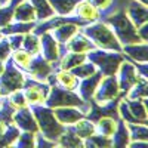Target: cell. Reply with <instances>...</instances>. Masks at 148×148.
<instances>
[{
	"label": "cell",
	"instance_id": "6da1fadb",
	"mask_svg": "<svg viewBox=\"0 0 148 148\" xmlns=\"http://www.w3.org/2000/svg\"><path fill=\"white\" fill-rule=\"evenodd\" d=\"M80 31L88 37L98 49H105V51H117L121 52V45L117 40L114 31L111 27L102 19H98L89 22L86 25L80 27Z\"/></svg>",
	"mask_w": 148,
	"mask_h": 148
},
{
	"label": "cell",
	"instance_id": "7a4b0ae2",
	"mask_svg": "<svg viewBox=\"0 0 148 148\" xmlns=\"http://www.w3.org/2000/svg\"><path fill=\"white\" fill-rule=\"evenodd\" d=\"M104 22H107L111 27V30L114 31L117 40L120 42V45H129V43H138L142 42L138 36L136 27L133 25V22L127 18L125 9H120L117 12L111 15H107L104 18H101Z\"/></svg>",
	"mask_w": 148,
	"mask_h": 148
},
{
	"label": "cell",
	"instance_id": "3957f363",
	"mask_svg": "<svg viewBox=\"0 0 148 148\" xmlns=\"http://www.w3.org/2000/svg\"><path fill=\"white\" fill-rule=\"evenodd\" d=\"M33 111V116L39 126V133L42 136L55 141L59 138V135L65 130V126H62L56 120L52 108L46 107L45 104H37V105H28Z\"/></svg>",
	"mask_w": 148,
	"mask_h": 148
},
{
	"label": "cell",
	"instance_id": "277c9868",
	"mask_svg": "<svg viewBox=\"0 0 148 148\" xmlns=\"http://www.w3.org/2000/svg\"><path fill=\"white\" fill-rule=\"evenodd\" d=\"M45 105L49 108H56V107H79L84 114L89 111V102H84L76 90H68L58 86L56 83L51 86L49 93L45 99Z\"/></svg>",
	"mask_w": 148,
	"mask_h": 148
},
{
	"label": "cell",
	"instance_id": "5b68a950",
	"mask_svg": "<svg viewBox=\"0 0 148 148\" xmlns=\"http://www.w3.org/2000/svg\"><path fill=\"white\" fill-rule=\"evenodd\" d=\"M88 59L90 62H93L102 76H114L117 73L120 64L123 62V59L126 56L123 55V52L117 51H105V49H92L90 52L86 53Z\"/></svg>",
	"mask_w": 148,
	"mask_h": 148
},
{
	"label": "cell",
	"instance_id": "8992f818",
	"mask_svg": "<svg viewBox=\"0 0 148 148\" xmlns=\"http://www.w3.org/2000/svg\"><path fill=\"white\" fill-rule=\"evenodd\" d=\"M24 82H25V73L15 67V64L9 58L6 61L5 71L0 74V93H2V96H6L14 90L22 89Z\"/></svg>",
	"mask_w": 148,
	"mask_h": 148
},
{
	"label": "cell",
	"instance_id": "52a82bcc",
	"mask_svg": "<svg viewBox=\"0 0 148 148\" xmlns=\"http://www.w3.org/2000/svg\"><path fill=\"white\" fill-rule=\"evenodd\" d=\"M117 98H123V93L119 88V82L114 74V76H102L101 77L90 101H93L96 104H107L110 101L117 99Z\"/></svg>",
	"mask_w": 148,
	"mask_h": 148
},
{
	"label": "cell",
	"instance_id": "ba28073f",
	"mask_svg": "<svg viewBox=\"0 0 148 148\" xmlns=\"http://www.w3.org/2000/svg\"><path fill=\"white\" fill-rule=\"evenodd\" d=\"M49 86L46 82L34 80L28 76H25V82L22 86V92L25 95V99L28 105H37V104H45V99L49 93Z\"/></svg>",
	"mask_w": 148,
	"mask_h": 148
},
{
	"label": "cell",
	"instance_id": "9c48e42d",
	"mask_svg": "<svg viewBox=\"0 0 148 148\" xmlns=\"http://www.w3.org/2000/svg\"><path fill=\"white\" fill-rule=\"evenodd\" d=\"M116 77H117V82H119V88L123 93V96L126 95V92L132 88V86L136 83L141 77L136 71V67L132 61L129 59H123V62L120 64L117 73H116Z\"/></svg>",
	"mask_w": 148,
	"mask_h": 148
},
{
	"label": "cell",
	"instance_id": "30bf717a",
	"mask_svg": "<svg viewBox=\"0 0 148 148\" xmlns=\"http://www.w3.org/2000/svg\"><path fill=\"white\" fill-rule=\"evenodd\" d=\"M52 73H53V65L49 61H46L40 53H37V55L31 56L30 65L25 70V76H28L34 80L46 82L49 74H52Z\"/></svg>",
	"mask_w": 148,
	"mask_h": 148
},
{
	"label": "cell",
	"instance_id": "8fae6325",
	"mask_svg": "<svg viewBox=\"0 0 148 148\" xmlns=\"http://www.w3.org/2000/svg\"><path fill=\"white\" fill-rule=\"evenodd\" d=\"M40 55L46 61H49L55 68V62L59 61L61 52H59V43L55 40V37L51 34V31L40 34Z\"/></svg>",
	"mask_w": 148,
	"mask_h": 148
},
{
	"label": "cell",
	"instance_id": "7c38bea8",
	"mask_svg": "<svg viewBox=\"0 0 148 148\" xmlns=\"http://www.w3.org/2000/svg\"><path fill=\"white\" fill-rule=\"evenodd\" d=\"M92 49H95V45L86 37L80 30L74 34L65 45H59V52L62 55L64 52H79V53H88ZM61 58V56H59Z\"/></svg>",
	"mask_w": 148,
	"mask_h": 148
},
{
	"label": "cell",
	"instance_id": "4fadbf2b",
	"mask_svg": "<svg viewBox=\"0 0 148 148\" xmlns=\"http://www.w3.org/2000/svg\"><path fill=\"white\" fill-rule=\"evenodd\" d=\"M12 123L19 129V130H25V132H39V126L37 121L33 116V111L30 107H24V108H18L14 113V119Z\"/></svg>",
	"mask_w": 148,
	"mask_h": 148
},
{
	"label": "cell",
	"instance_id": "5bb4252c",
	"mask_svg": "<svg viewBox=\"0 0 148 148\" xmlns=\"http://www.w3.org/2000/svg\"><path fill=\"white\" fill-rule=\"evenodd\" d=\"M52 111L56 120L62 126H71L82 117H86V114L79 107H56V108H52Z\"/></svg>",
	"mask_w": 148,
	"mask_h": 148
},
{
	"label": "cell",
	"instance_id": "9a60e30c",
	"mask_svg": "<svg viewBox=\"0 0 148 148\" xmlns=\"http://www.w3.org/2000/svg\"><path fill=\"white\" fill-rule=\"evenodd\" d=\"M101 77H102V74H101L99 71H96L95 74H92V76L79 80V84H77V88H76V92L79 93V96L82 98L84 102H89V101L92 99V96H93V93H95V89H96L98 83H99Z\"/></svg>",
	"mask_w": 148,
	"mask_h": 148
},
{
	"label": "cell",
	"instance_id": "2e32d148",
	"mask_svg": "<svg viewBox=\"0 0 148 148\" xmlns=\"http://www.w3.org/2000/svg\"><path fill=\"white\" fill-rule=\"evenodd\" d=\"M125 12L127 18L133 22L135 27H139L141 24L147 22V18H148L147 5H142L138 0H127V3L125 6Z\"/></svg>",
	"mask_w": 148,
	"mask_h": 148
},
{
	"label": "cell",
	"instance_id": "e0dca14e",
	"mask_svg": "<svg viewBox=\"0 0 148 148\" xmlns=\"http://www.w3.org/2000/svg\"><path fill=\"white\" fill-rule=\"evenodd\" d=\"M73 15L79 16L82 21L89 24V22L98 21L101 18V10L98 8H95L90 2H88V0H80L73 10Z\"/></svg>",
	"mask_w": 148,
	"mask_h": 148
},
{
	"label": "cell",
	"instance_id": "ac0fdd59",
	"mask_svg": "<svg viewBox=\"0 0 148 148\" xmlns=\"http://www.w3.org/2000/svg\"><path fill=\"white\" fill-rule=\"evenodd\" d=\"M121 52L125 56H129L135 62H147L148 59V51H147V42H138V43H129L121 46Z\"/></svg>",
	"mask_w": 148,
	"mask_h": 148
},
{
	"label": "cell",
	"instance_id": "d6986e66",
	"mask_svg": "<svg viewBox=\"0 0 148 148\" xmlns=\"http://www.w3.org/2000/svg\"><path fill=\"white\" fill-rule=\"evenodd\" d=\"M80 30V25L76 22H65V24H61L56 28L51 30V34L55 37V40L59 45H65L71 37L76 34Z\"/></svg>",
	"mask_w": 148,
	"mask_h": 148
},
{
	"label": "cell",
	"instance_id": "ffe728a7",
	"mask_svg": "<svg viewBox=\"0 0 148 148\" xmlns=\"http://www.w3.org/2000/svg\"><path fill=\"white\" fill-rule=\"evenodd\" d=\"M14 21H19V22H31L36 21V9L33 6V3L30 0H21V2L15 6L14 10Z\"/></svg>",
	"mask_w": 148,
	"mask_h": 148
},
{
	"label": "cell",
	"instance_id": "44dd1931",
	"mask_svg": "<svg viewBox=\"0 0 148 148\" xmlns=\"http://www.w3.org/2000/svg\"><path fill=\"white\" fill-rule=\"evenodd\" d=\"M130 111V114L138 123H147L148 117V110H147V99H127L123 98Z\"/></svg>",
	"mask_w": 148,
	"mask_h": 148
},
{
	"label": "cell",
	"instance_id": "7402d4cb",
	"mask_svg": "<svg viewBox=\"0 0 148 148\" xmlns=\"http://www.w3.org/2000/svg\"><path fill=\"white\" fill-rule=\"evenodd\" d=\"M88 61V55L86 53H79V52H64L61 55L58 64H59V68L61 70H73L74 67H77L79 64Z\"/></svg>",
	"mask_w": 148,
	"mask_h": 148
},
{
	"label": "cell",
	"instance_id": "603a6c76",
	"mask_svg": "<svg viewBox=\"0 0 148 148\" xmlns=\"http://www.w3.org/2000/svg\"><path fill=\"white\" fill-rule=\"evenodd\" d=\"M73 129V132L77 135L79 138H82L83 141L88 139L89 136H92L93 133H96V129H95V123L92 120H89L88 117H82L80 120H77L74 125L70 126Z\"/></svg>",
	"mask_w": 148,
	"mask_h": 148
},
{
	"label": "cell",
	"instance_id": "cb8c5ba5",
	"mask_svg": "<svg viewBox=\"0 0 148 148\" xmlns=\"http://www.w3.org/2000/svg\"><path fill=\"white\" fill-rule=\"evenodd\" d=\"M117 121L119 119H114L111 116H102L99 117L96 121H95V129H96V133L102 135V136H107V138H111L113 133L117 127Z\"/></svg>",
	"mask_w": 148,
	"mask_h": 148
},
{
	"label": "cell",
	"instance_id": "d4e9b609",
	"mask_svg": "<svg viewBox=\"0 0 148 148\" xmlns=\"http://www.w3.org/2000/svg\"><path fill=\"white\" fill-rule=\"evenodd\" d=\"M53 74H55V82L58 86H61L64 89H68V90H76L77 84H79V79L70 70H61L59 68Z\"/></svg>",
	"mask_w": 148,
	"mask_h": 148
},
{
	"label": "cell",
	"instance_id": "484cf974",
	"mask_svg": "<svg viewBox=\"0 0 148 148\" xmlns=\"http://www.w3.org/2000/svg\"><path fill=\"white\" fill-rule=\"evenodd\" d=\"M129 141H130V135L127 129V123L119 119L117 127L113 133V136H111V144H113V147H127Z\"/></svg>",
	"mask_w": 148,
	"mask_h": 148
},
{
	"label": "cell",
	"instance_id": "4316f807",
	"mask_svg": "<svg viewBox=\"0 0 148 148\" xmlns=\"http://www.w3.org/2000/svg\"><path fill=\"white\" fill-rule=\"evenodd\" d=\"M36 25V21H31V22H19V21H12L9 22L8 25L2 27L0 28V33H2V36H9V34H25L28 31H33Z\"/></svg>",
	"mask_w": 148,
	"mask_h": 148
},
{
	"label": "cell",
	"instance_id": "83f0119b",
	"mask_svg": "<svg viewBox=\"0 0 148 148\" xmlns=\"http://www.w3.org/2000/svg\"><path fill=\"white\" fill-rule=\"evenodd\" d=\"M25 52H28L31 56L40 53V36L36 34L33 31H28L24 34V40H22V47Z\"/></svg>",
	"mask_w": 148,
	"mask_h": 148
},
{
	"label": "cell",
	"instance_id": "f1b7e54d",
	"mask_svg": "<svg viewBox=\"0 0 148 148\" xmlns=\"http://www.w3.org/2000/svg\"><path fill=\"white\" fill-rule=\"evenodd\" d=\"M56 145H61V147H83V139L79 138L70 126H65V130L61 133L59 138L56 139Z\"/></svg>",
	"mask_w": 148,
	"mask_h": 148
},
{
	"label": "cell",
	"instance_id": "f546056e",
	"mask_svg": "<svg viewBox=\"0 0 148 148\" xmlns=\"http://www.w3.org/2000/svg\"><path fill=\"white\" fill-rule=\"evenodd\" d=\"M56 15H73V10L80 0H47Z\"/></svg>",
	"mask_w": 148,
	"mask_h": 148
},
{
	"label": "cell",
	"instance_id": "4dcf8cb0",
	"mask_svg": "<svg viewBox=\"0 0 148 148\" xmlns=\"http://www.w3.org/2000/svg\"><path fill=\"white\" fill-rule=\"evenodd\" d=\"M33 3L34 9H36V19L37 21H43L46 18H51L52 15H55V12L52 9V6L49 5L47 0H30Z\"/></svg>",
	"mask_w": 148,
	"mask_h": 148
},
{
	"label": "cell",
	"instance_id": "1f68e13d",
	"mask_svg": "<svg viewBox=\"0 0 148 148\" xmlns=\"http://www.w3.org/2000/svg\"><path fill=\"white\" fill-rule=\"evenodd\" d=\"M147 88H148L147 79H139L123 98H127V99H147Z\"/></svg>",
	"mask_w": 148,
	"mask_h": 148
},
{
	"label": "cell",
	"instance_id": "d6a6232c",
	"mask_svg": "<svg viewBox=\"0 0 148 148\" xmlns=\"http://www.w3.org/2000/svg\"><path fill=\"white\" fill-rule=\"evenodd\" d=\"M127 129L130 135V141H147L148 139L147 123H127Z\"/></svg>",
	"mask_w": 148,
	"mask_h": 148
},
{
	"label": "cell",
	"instance_id": "836d02e7",
	"mask_svg": "<svg viewBox=\"0 0 148 148\" xmlns=\"http://www.w3.org/2000/svg\"><path fill=\"white\" fill-rule=\"evenodd\" d=\"M10 61L15 64V67H18L19 70H22L25 73V70L30 65V61H31V55L28 52H25L24 49H16V51H12L10 53Z\"/></svg>",
	"mask_w": 148,
	"mask_h": 148
},
{
	"label": "cell",
	"instance_id": "e575fe53",
	"mask_svg": "<svg viewBox=\"0 0 148 148\" xmlns=\"http://www.w3.org/2000/svg\"><path fill=\"white\" fill-rule=\"evenodd\" d=\"M70 71H71L79 80H82V79H86V77L92 76V74H95V73L98 71V68H96V65H95L93 62H90V61L88 59V61H84V62L79 64L77 67H74V68L70 70Z\"/></svg>",
	"mask_w": 148,
	"mask_h": 148
},
{
	"label": "cell",
	"instance_id": "d590c367",
	"mask_svg": "<svg viewBox=\"0 0 148 148\" xmlns=\"http://www.w3.org/2000/svg\"><path fill=\"white\" fill-rule=\"evenodd\" d=\"M15 108L12 107V104L8 101V98L3 96L2 98V102H0V120L6 125L12 123V119H14V113H15Z\"/></svg>",
	"mask_w": 148,
	"mask_h": 148
},
{
	"label": "cell",
	"instance_id": "8d00e7d4",
	"mask_svg": "<svg viewBox=\"0 0 148 148\" xmlns=\"http://www.w3.org/2000/svg\"><path fill=\"white\" fill-rule=\"evenodd\" d=\"M15 147L19 148H30V147H36V133L34 132H25V130H21L19 132V136L16 138Z\"/></svg>",
	"mask_w": 148,
	"mask_h": 148
},
{
	"label": "cell",
	"instance_id": "74e56055",
	"mask_svg": "<svg viewBox=\"0 0 148 148\" xmlns=\"http://www.w3.org/2000/svg\"><path fill=\"white\" fill-rule=\"evenodd\" d=\"M6 98H8V101L12 104V107H14L15 110L28 107V102H27V99H25V95H24L22 89H18V90L10 92L9 95H6Z\"/></svg>",
	"mask_w": 148,
	"mask_h": 148
},
{
	"label": "cell",
	"instance_id": "f35d334b",
	"mask_svg": "<svg viewBox=\"0 0 148 148\" xmlns=\"http://www.w3.org/2000/svg\"><path fill=\"white\" fill-rule=\"evenodd\" d=\"M84 147H113L111 144V138L102 136L99 133H93L92 136H89L88 139L83 141Z\"/></svg>",
	"mask_w": 148,
	"mask_h": 148
},
{
	"label": "cell",
	"instance_id": "ab89813d",
	"mask_svg": "<svg viewBox=\"0 0 148 148\" xmlns=\"http://www.w3.org/2000/svg\"><path fill=\"white\" fill-rule=\"evenodd\" d=\"M10 53H12V49H10V45H9V40L8 37L3 36L0 39V61H8L10 58Z\"/></svg>",
	"mask_w": 148,
	"mask_h": 148
},
{
	"label": "cell",
	"instance_id": "60d3db41",
	"mask_svg": "<svg viewBox=\"0 0 148 148\" xmlns=\"http://www.w3.org/2000/svg\"><path fill=\"white\" fill-rule=\"evenodd\" d=\"M8 40H9V45H10V49L12 51H16V49H21L22 47V40H24V34H9L6 36Z\"/></svg>",
	"mask_w": 148,
	"mask_h": 148
},
{
	"label": "cell",
	"instance_id": "b9f144b4",
	"mask_svg": "<svg viewBox=\"0 0 148 148\" xmlns=\"http://www.w3.org/2000/svg\"><path fill=\"white\" fill-rule=\"evenodd\" d=\"M88 2H90L95 8H98L99 10H104V9H107L111 5L113 0H88Z\"/></svg>",
	"mask_w": 148,
	"mask_h": 148
},
{
	"label": "cell",
	"instance_id": "7bdbcfd3",
	"mask_svg": "<svg viewBox=\"0 0 148 148\" xmlns=\"http://www.w3.org/2000/svg\"><path fill=\"white\" fill-rule=\"evenodd\" d=\"M135 67H136V71L139 74L141 79H147V68H148V64L147 62H136L135 64Z\"/></svg>",
	"mask_w": 148,
	"mask_h": 148
},
{
	"label": "cell",
	"instance_id": "ee69618b",
	"mask_svg": "<svg viewBox=\"0 0 148 148\" xmlns=\"http://www.w3.org/2000/svg\"><path fill=\"white\" fill-rule=\"evenodd\" d=\"M136 31H138V36H139V39L142 42H147V33H148V25H147V22L141 24L139 27H136Z\"/></svg>",
	"mask_w": 148,
	"mask_h": 148
},
{
	"label": "cell",
	"instance_id": "f6af8a7d",
	"mask_svg": "<svg viewBox=\"0 0 148 148\" xmlns=\"http://www.w3.org/2000/svg\"><path fill=\"white\" fill-rule=\"evenodd\" d=\"M127 147H130V148H135V147L145 148V147H147V141H129Z\"/></svg>",
	"mask_w": 148,
	"mask_h": 148
},
{
	"label": "cell",
	"instance_id": "bcb514c9",
	"mask_svg": "<svg viewBox=\"0 0 148 148\" xmlns=\"http://www.w3.org/2000/svg\"><path fill=\"white\" fill-rule=\"evenodd\" d=\"M6 126H8L6 123H3L2 120H0V136H2V135H3V132L6 130Z\"/></svg>",
	"mask_w": 148,
	"mask_h": 148
},
{
	"label": "cell",
	"instance_id": "7dc6e473",
	"mask_svg": "<svg viewBox=\"0 0 148 148\" xmlns=\"http://www.w3.org/2000/svg\"><path fill=\"white\" fill-rule=\"evenodd\" d=\"M5 67H6V61H5V62H3V61H0V74L5 71Z\"/></svg>",
	"mask_w": 148,
	"mask_h": 148
},
{
	"label": "cell",
	"instance_id": "c3c4849f",
	"mask_svg": "<svg viewBox=\"0 0 148 148\" xmlns=\"http://www.w3.org/2000/svg\"><path fill=\"white\" fill-rule=\"evenodd\" d=\"M9 2V0H0V6H3V5H6Z\"/></svg>",
	"mask_w": 148,
	"mask_h": 148
},
{
	"label": "cell",
	"instance_id": "681fc988",
	"mask_svg": "<svg viewBox=\"0 0 148 148\" xmlns=\"http://www.w3.org/2000/svg\"><path fill=\"white\" fill-rule=\"evenodd\" d=\"M138 2H141L142 5H147V0H138Z\"/></svg>",
	"mask_w": 148,
	"mask_h": 148
},
{
	"label": "cell",
	"instance_id": "f907efd6",
	"mask_svg": "<svg viewBox=\"0 0 148 148\" xmlns=\"http://www.w3.org/2000/svg\"><path fill=\"white\" fill-rule=\"evenodd\" d=\"M2 98H3V96H2V93H0V102H2Z\"/></svg>",
	"mask_w": 148,
	"mask_h": 148
},
{
	"label": "cell",
	"instance_id": "816d5d0a",
	"mask_svg": "<svg viewBox=\"0 0 148 148\" xmlns=\"http://www.w3.org/2000/svg\"><path fill=\"white\" fill-rule=\"evenodd\" d=\"M2 37H3V36H2V33H0V39H2Z\"/></svg>",
	"mask_w": 148,
	"mask_h": 148
}]
</instances>
